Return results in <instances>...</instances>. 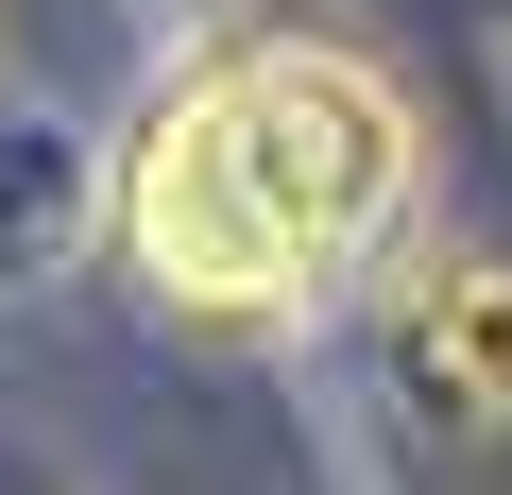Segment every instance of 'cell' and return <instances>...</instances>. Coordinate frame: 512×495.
<instances>
[{"instance_id": "1", "label": "cell", "mask_w": 512, "mask_h": 495, "mask_svg": "<svg viewBox=\"0 0 512 495\" xmlns=\"http://www.w3.org/2000/svg\"><path fill=\"white\" fill-rule=\"evenodd\" d=\"M410 86L342 35H222L120 154V257L188 325H291L410 222Z\"/></svg>"}, {"instance_id": "3", "label": "cell", "mask_w": 512, "mask_h": 495, "mask_svg": "<svg viewBox=\"0 0 512 495\" xmlns=\"http://www.w3.org/2000/svg\"><path fill=\"white\" fill-rule=\"evenodd\" d=\"M154 18H171V35H239L256 0H154Z\"/></svg>"}, {"instance_id": "2", "label": "cell", "mask_w": 512, "mask_h": 495, "mask_svg": "<svg viewBox=\"0 0 512 495\" xmlns=\"http://www.w3.org/2000/svg\"><path fill=\"white\" fill-rule=\"evenodd\" d=\"M410 376L461 427H512V257H427L410 274Z\"/></svg>"}]
</instances>
